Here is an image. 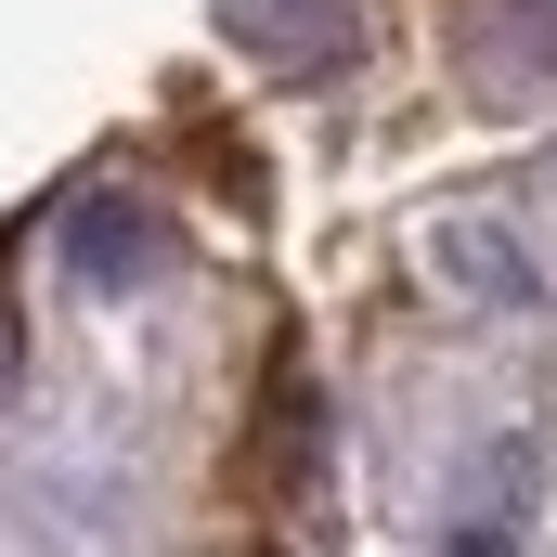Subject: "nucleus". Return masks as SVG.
<instances>
[{"label":"nucleus","mask_w":557,"mask_h":557,"mask_svg":"<svg viewBox=\"0 0 557 557\" xmlns=\"http://www.w3.org/2000/svg\"><path fill=\"white\" fill-rule=\"evenodd\" d=\"M441 557H519V532H506V519H454V532H441Z\"/></svg>","instance_id":"obj_5"},{"label":"nucleus","mask_w":557,"mask_h":557,"mask_svg":"<svg viewBox=\"0 0 557 557\" xmlns=\"http://www.w3.org/2000/svg\"><path fill=\"white\" fill-rule=\"evenodd\" d=\"M441 273H454V285H480V298H506V311L532 298V260H519L493 221H454V234H441Z\"/></svg>","instance_id":"obj_4"},{"label":"nucleus","mask_w":557,"mask_h":557,"mask_svg":"<svg viewBox=\"0 0 557 557\" xmlns=\"http://www.w3.org/2000/svg\"><path fill=\"white\" fill-rule=\"evenodd\" d=\"M208 13L260 78H350L376 52V26H389L376 0H208Z\"/></svg>","instance_id":"obj_1"},{"label":"nucleus","mask_w":557,"mask_h":557,"mask_svg":"<svg viewBox=\"0 0 557 557\" xmlns=\"http://www.w3.org/2000/svg\"><path fill=\"white\" fill-rule=\"evenodd\" d=\"M65 273L91 285V298H131V285L169 273V221L143 195H78L65 208Z\"/></svg>","instance_id":"obj_3"},{"label":"nucleus","mask_w":557,"mask_h":557,"mask_svg":"<svg viewBox=\"0 0 557 557\" xmlns=\"http://www.w3.org/2000/svg\"><path fill=\"white\" fill-rule=\"evenodd\" d=\"M454 39H467V91L480 104H545L557 91V0H467Z\"/></svg>","instance_id":"obj_2"}]
</instances>
